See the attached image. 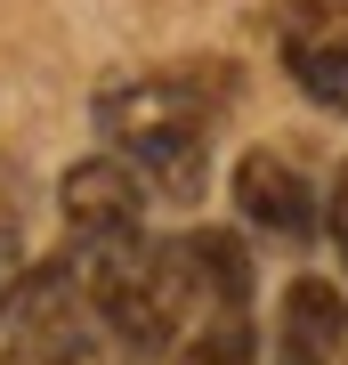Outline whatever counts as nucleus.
Masks as SVG:
<instances>
[{
	"label": "nucleus",
	"instance_id": "f257e3e1",
	"mask_svg": "<svg viewBox=\"0 0 348 365\" xmlns=\"http://www.w3.org/2000/svg\"><path fill=\"white\" fill-rule=\"evenodd\" d=\"M235 81L219 66H170L146 81H114L97 98V122L114 155L146 179V195H194L203 187V130L227 106Z\"/></svg>",
	"mask_w": 348,
	"mask_h": 365
},
{
	"label": "nucleus",
	"instance_id": "f03ea898",
	"mask_svg": "<svg viewBox=\"0 0 348 365\" xmlns=\"http://www.w3.org/2000/svg\"><path fill=\"white\" fill-rule=\"evenodd\" d=\"M0 365H105L97 341H90V292H81L73 260L41 268L25 284V317H16Z\"/></svg>",
	"mask_w": 348,
	"mask_h": 365
},
{
	"label": "nucleus",
	"instance_id": "7ed1b4c3",
	"mask_svg": "<svg viewBox=\"0 0 348 365\" xmlns=\"http://www.w3.org/2000/svg\"><path fill=\"white\" fill-rule=\"evenodd\" d=\"M57 203H65V227H73V252L146 235V179H138L122 155L73 163V170H65V187H57Z\"/></svg>",
	"mask_w": 348,
	"mask_h": 365
},
{
	"label": "nucleus",
	"instance_id": "20e7f679",
	"mask_svg": "<svg viewBox=\"0 0 348 365\" xmlns=\"http://www.w3.org/2000/svg\"><path fill=\"white\" fill-rule=\"evenodd\" d=\"M284 33V66L324 114H348V9L340 0H284L275 16Z\"/></svg>",
	"mask_w": 348,
	"mask_h": 365
},
{
	"label": "nucleus",
	"instance_id": "39448f33",
	"mask_svg": "<svg viewBox=\"0 0 348 365\" xmlns=\"http://www.w3.org/2000/svg\"><path fill=\"white\" fill-rule=\"evenodd\" d=\"M235 211H243L251 227H268V235H308L316 227V195H308V179L284 163V155H268V146H251L243 163H235Z\"/></svg>",
	"mask_w": 348,
	"mask_h": 365
},
{
	"label": "nucleus",
	"instance_id": "423d86ee",
	"mask_svg": "<svg viewBox=\"0 0 348 365\" xmlns=\"http://www.w3.org/2000/svg\"><path fill=\"white\" fill-rule=\"evenodd\" d=\"M348 349V300L316 276H300L284 292V357L275 365H332Z\"/></svg>",
	"mask_w": 348,
	"mask_h": 365
},
{
	"label": "nucleus",
	"instance_id": "0eeeda50",
	"mask_svg": "<svg viewBox=\"0 0 348 365\" xmlns=\"http://www.w3.org/2000/svg\"><path fill=\"white\" fill-rule=\"evenodd\" d=\"M179 365H251V317H211L203 333H186Z\"/></svg>",
	"mask_w": 348,
	"mask_h": 365
},
{
	"label": "nucleus",
	"instance_id": "6e6552de",
	"mask_svg": "<svg viewBox=\"0 0 348 365\" xmlns=\"http://www.w3.org/2000/svg\"><path fill=\"white\" fill-rule=\"evenodd\" d=\"M324 227H332V252H340V268H348V163H340V179H332V203H324Z\"/></svg>",
	"mask_w": 348,
	"mask_h": 365
},
{
	"label": "nucleus",
	"instance_id": "1a4fd4ad",
	"mask_svg": "<svg viewBox=\"0 0 348 365\" xmlns=\"http://www.w3.org/2000/svg\"><path fill=\"white\" fill-rule=\"evenodd\" d=\"M340 9H348V0H340Z\"/></svg>",
	"mask_w": 348,
	"mask_h": 365
}]
</instances>
